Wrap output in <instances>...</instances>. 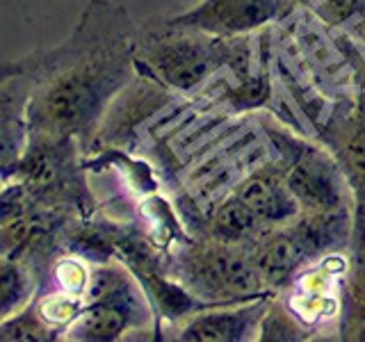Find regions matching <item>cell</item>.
Instances as JSON below:
<instances>
[{
	"label": "cell",
	"instance_id": "cell-12",
	"mask_svg": "<svg viewBox=\"0 0 365 342\" xmlns=\"http://www.w3.org/2000/svg\"><path fill=\"white\" fill-rule=\"evenodd\" d=\"M313 7L327 23H345L354 14L365 9V0H304Z\"/></svg>",
	"mask_w": 365,
	"mask_h": 342
},
{
	"label": "cell",
	"instance_id": "cell-10",
	"mask_svg": "<svg viewBox=\"0 0 365 342\" xmlns=\"http://www.w3.org/2000/svg\"><path fill=\"white\" fill-rule=\"evenodd\" d=\"M349 304H365V212L359 210L356 228H354V256L349 269Z\"/></svg>",
	"mask_w": 365,
	"mask_h": 342
},
{
	"label": "cell",
	"instance_id": "cell-3",
	"mask_svg": "<svg viewBox=\"0 0 365 342\" xmlns=\"http://www.w3.org/2000/svg\"><path fill=\"white\" fill-rule=\"evenodd\" d=\"M180 276L205 299L224 301L237 296L254 299L265 285L254 258L224 242L187 251L180 260Z\"/></svg>",
	"mask_w": 365,
	"mask_h": 342
},
{
	"label": "cell",
	"instance_id": "cell-6",
	"mask_svg": "<svg viewBox=\"0 0 365 342\" xmlns=\"http://www.w3.org/2000/svg\"><path fill=\"white\" fill-rule=\"evenodd\" d=\"M235 194L265 224H288L299 212V201L288 187L285 174L279 169H260L237 185Z\"/></svg>",
	"mask_w": 365,
	"mask_h": 342
},
{
	"label": "cell",
	"instance_id": "cell-7",
	"mask_svg": "<svg viewBox=\"0 0 365 342\" xmlns=\"http://www.w3.org/2000/svg\"><path fill=\"white\" fill-rule=\"evenodd\" d=\"M265 313V301L242 306L237 311H222L208 313L182 328V340H203V342H226V340H245L251 331L256 328V322Z\"/></svg>",
	"mask_w": 365,
	"mask_h": 342
},
{
	"label": "cell",
	"instance_id": "cell-11",
	"mask_svg": "<svg viewBox=\"0 0 365 342\" xmlns=\"http://www.w3.org/2000/svg\"><path fill=\"white\" fill-rule=\"evenodd\" d=\"M304 338L302 331L292 322V315H288L281 306H274L272 311L262 317L260 340H299Z\"/></svg>",
	"mask_w": 365,
	"mask_h": 342
},
{
	"label": "cell",
	"instance_id": "cell-2",
	"mask_svg": "<svg viewBox=\"0 0 365 342\" xmlns=\"http://www.w3.org/2000/svg\"><path fill=\"white\" fill-rule=\"evenodd\" d=\"M169 34H151L142 41V62L176 89H190L215 68H220L233 57V46L224 37H203L205 32L167 28Z\"/></svg>",
	"mask_w": 365,
	"mask_h": 342
},
{
	"label": "cell",
	"instance_id": "cell-14",
	"mask_svg": "<svg viewBox=\"0 0 365 342\" xmlns=\"http://www.w3.org/2000/svg\"><path fill=\"white\" fill-rule=\"evenodd\" d=\"M23 294H26V276H23V271L19 267H14L9 260H5V265H3V311H5V317L9 313L11 304H14V299H23Z\"/></svg>",
	"mask_w": 365,
	"mask_h": 342
},
{
	"label": "cell",
	"instance_id": "cell-9",
	"mask_svg": "<svg viewBox=\"0 0 365 342\" xmlns=\"http://www.w3.org/2000/svg\"><path fill=\"white\" fill-rule=\"evenodd\" d=\"M349 137L342 148V165L359 194V210L365 212V110L349 125Z\"/></svg>",
	"mask_w": 365,
	"mask_h": 342
},
{
	"label": "cell",
	"instance_id": "cell-4",
	"mask_svg": "<svg viewBox=\"0 0 365 342\" xmlns=\"http://www.w3.org/2000/svg\"><path fill=\"white\" fill-rule=\"evenodd\" d=\"M288 9V0H203L165 26L174 30H197L215 37H233L265 26Z\"/></svg>",
	"mask_w": 365,
	"mask_h": 342
},
{
	"label": "cell",
	"instance_id": "cell-8",
	"mask_svg": "<svg viewBox=\"0 0 365 342\" xmlns=\"http://www.w3.org/2000/svg\"><path fill=\"white\" fill-rule=\"evenodd\" d=\"M267 226L237 194L226 199L212 214V235L224 244H256L269 231Z\"/></svg>",
	"mask_w": 365,
	"mask_h": 342
},
{
	"label": "cell",
	"instance_id": "cell-13",
	"mask_svg": "<svg viewBox=\"0 0 365 342\" xmlns=\"http://www.w3.org/2000/svg\"><path fill=\"white\" fill-rule=\"evenodd\" d=\"M46 328L30 319V315H19L16 319H5L3 324V340H43Z\"/></svg>",
	"mask_w": 365,
	"mask_h": 342
},
{
	"label": "cell",
	"instance_id": "cell-1",
	"mask_svg": "<svg viewBox=\"0 0 365 342\" xmlns=\"http://www.w3.org/2000/svg\"><path fill=\"white\" fill-rule=\"evenodd\" d=\"M83 21L64 46L48 60H37V68L48 73V83L32 96L28 119L32 133L53 140H66L71 135H89L103 108L125 85L130 73V48L125 32H103L96 41V23ZM11 66V64H9ZM14 68H34L16 64Z\"/></svg>",
	"mask_w": 365,
	"mask_h": 342
},
{
	"label": "cell",
	"instance_id": "cell-5",
	"mask_svg": "<svg viewBox=\"0 0 365 342\" xmlns=\"http://www.w3.org/2000/svg\"><path fill=\"white\" fill-rule=\"evenodd\" d=\"M288 187L308 212H331L342 210V182L338 176V167L331 160L315 151L304 148L285 171Z\"/></svg>",
	"mask_w": 365,
	"mask_h": 342
},
{
	"label": "cell",
	"instance_id": "cell-15",
	"mask_svg": "<svg viewBox=\"0 0 365 342\" xmlns=\"http://www.w3.org/2000/svg\"><path fill=\"white\" fill-rule=\"evenodd\" d=\"M342 338L365 340V304L345 306V322H342Z\"/></svg>",
	"mask_w": 365,
	"mask_h": 342
}]
</instances>
